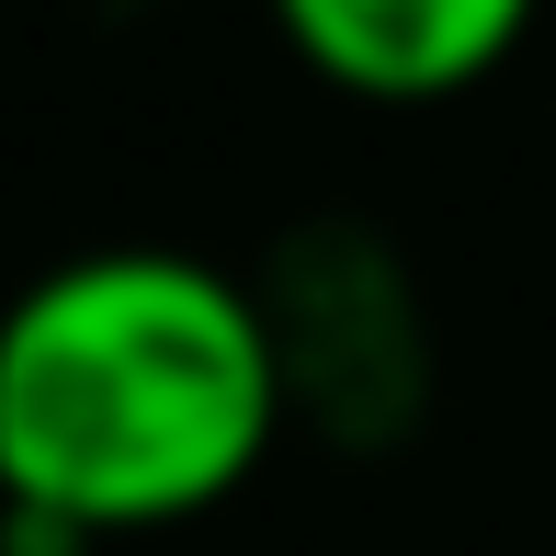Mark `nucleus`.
<instances>
[{
  "instance_id": "2",
  "label": "nucleus",
  "mask_w": 556,
  "mask_h": 556,
  "mask_svg": "<svg viewBox=\"0 0 556 556\" xmlns=\"http://www.w3.org/2000/svg\"><path fill=\"white\" fill-rule=\"evenodd\" d=\"M285 46L307 58V80L409 114V103H466L511 58L522 0H295Z\"/></svg>"
},
{
  "instance_id": "1",
  "label": "nucleus",
  "mask_w": 556,
  "mask_h": 556,
  "mask_svg": "<svg viewBox=\"0 0 556 556\" xmlns=\"http://www.w3.org/2000/svg\"><path fill=\"white\" fill-rule=\"evenodd\" d=\"M285 409L273 295L182 239H103L0 295V511L80 545L239 500Z\"/></svg>"
}]
</instances>
